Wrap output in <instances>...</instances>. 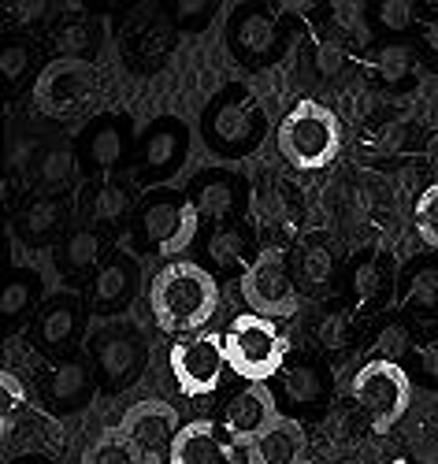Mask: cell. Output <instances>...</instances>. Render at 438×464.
<instances>
[{"instance_id": "1", "label": "cell", "mask_w": 438, "mask_h": 464, "mask_svg": "<svg viewBox=\"0 0 438 464\" xmlns=\"http://www.w3.org/2000/svg\"><path fill=\"white\" fill-rule=\"evenodd\" d=\"M149 308L161 331L175 338L201 334L219 308V283L209 267L175 260L149 283Z\"/></svg>"}, {"instance_id": "2", "label": "cell", "mask_w": 438, "mask_h": 464, "mask_svg": "<svg viewBox=\"0 0 438 464\" xmlns=\"http://www.w3.org/2000/svg\"><path fill=\"white\" fill-rule=\"evenodd\" d=\"M278 152L297 171H320L342 152V123L320 101H297L278 123Z\"/></svg>"}, {"instance_id": "3", "label": "cell", "mask_w": 438, "mask_h": 464, "mask_svg": "<svg viewBox=\"0 0 438 464\" xmlns=\"http://www.w3.org/2000/svg\"><path fill=\"white\" fill-rule=\"evenodd\" d=\"M349 401L368 420L372 435H386L409 412L413 379L394 361H365L349 379Z\"/></svg>"}, {"instance_id": "4", "label": "cell", "mask_w": 438, "mask_h": 464, "mask_svg": "<svg viewBox=\"0 0 438 464\" xmlns=\"http://www.w3.org/2000/svg\"><path fill=\"white\" fill-rule=\"evenodd\" d=\"M223 345L230 372L246 382H271L287 368V338L275 327V320L253 313L234 316L230 327L223 331Z\"/></svg>"}, {"instance_id": "5", "label": "cell", "mask_w": 438, "mask_h": 464, "mask_svg": "<svg viewBox=\"0 0 438 464\" xmlns=\"http://www.w3.org/2000/svg\"><path fill=\"white\" fill-rule=\"evenodd\" d=\"M197 227L201 223H197L190 198L171 193V189H156L134 212V242L141 249L161 253V256H175L190 246Z\"/></svg>"}, {"instance_id": "6", "label": "cell", "mask_w": 438, "mask_h": 464, "mask_svg": "<svg viewBox=\"0 0 438 464\" xmlns=\"http://www.w3.org/2000/svg\"><path fill=\"white\" fill-rule=\"evenodd\" d=\"M264 134V108L246 86H227L205 111V138L223 157H242Z\"/></svg>"}, {"instance_id": "7", "label": "cell", "mask_w": 438, "mask_h": 464, "mask_svg": "<svg viewBox=\"0 0 438 464\" xmlns=\"http://www.w3.org/2000/svg\"><path fill=\"white\" fill-rule=\"evenodd\" d=\"M242 297L249 304L253 316L264 320H287L297 313V279H294V260L287 256V249H260L257 264L242 276Z\"/></svg>"}, {"instance_id": "8", "label": "cell", "mask_w": 438, "mask_h": 464, "mask_svg": "<svg viewBox=\"0 0 438 464\" xmlns=\"http://www.w3.org/2000/svg\"><path fill=\"white\" fill-rule=\"evenodd\" d=\"M168 364H171V379L182 391V398H209V394H216L223 375L230 372L223 334H216V331H201V334L179 338L171 345V353H168Z\"/></svg>"}, {"instance_id": "9", "label": "cell", "mask_w": 438, "mask_h": 464, "mask_svg": "<svg viewBox=\"0 0 438 464\" xmlns=\"http://www.w3.org/2000/svg\"><path fill=\"white\" fill-rule=\"evenodd\" d=\"M190 157V127L175 115H161L152 120L149 130L138 141V157H134V179L141 186L164 182L171 179Z\"/></svg>"}, {"instance_id": "10", "label": "cell", "mask_w": 438, "mask_h": 464, "mask_svg": "<svg viewBox=\"0 0 438 464\" xmlns=\"http://www.w3.org/2000/svg\"><path fill=\"white\" fill-rule=\"evenodd\" d=\"M182 431L179 409L168 401H138L123 420H119V435H123L141 464H164L171 457V446Z\"/></svg>"}, {"instance_id": "11", "label": "cell", "mask_w": 438, "mask_h": 464, "mask_svg": "<svg viewBox=\"0 0 438 464\" xmlns=\"http://www.w3.org/2000/svg\"><path fill=\"white\" fill-rule=\"evenodd\" d=\"M278 420H283V412H278V401L271 394V386L268 382H246L242 391L227 401L219 428L227 431V439L238 450H249L253 442H260L275 428Z\"/></svg>"}, {"instance_id": "12", "label": "cell", "mask_w": 438, "mask_h": 464, "mask_svg": "<svg viewBox=\"0 0 438 464\" xmlns=\"http://www.w3.org/2000/svg\"><path fill=\"white\" fill-rule=\"evenodd\" d=\"M93 93V67L83 60H56L42 71V79L34 86V101L45 115L60 120L83 108V101Z\"/></svg>"}, {"instance_id": "13", "label": "cell", "mask_w": 438, "mask_h": 464, "mask_svg": "<svg viewBox=\"0 0 438 464\" xmlns=\"http://www.w3.org/2000/svg\"><path fill=\"white\" fill-rule=\"evenodd\" d=\"M93 361L108 391H127L145 364V345L131 327H101L93 334Z\"/></svg>"}, {"instance_id": "14", "label": "cell", "mask_w": 438, "mask_h": 464, "mask_svg": "<svg viewBox=\"0 0 438 464\" xmlns=\"http://www.w3.org/2000/svg\"><path fill=\"white\" fill-rule=\"evenodd\" d=\"M186 198L197 212V223H212V230L234 223V216L242 212L246 205V182L223 171V168H212L205 175H197L186 189Z\"/></svg>"}, {"instance_id": "15", "label": "cell", "mask_w": 438, "mask_h": 464, "mask_svg": "<svg viewBox=\"0 0 438 464\" xmlns=\"http://www.w3.org/2000/svg\"><path fill=\"white\" fill-rule=\"evenodd\" d=\"M131 152V123L123 115H97L78 138V164L90 175H112Z\"/></svg>"}, {"instance_id": "16", "label": "cell", "mask_w": 438, "mask_h": 464, "mask_svg": "<svg viewBox=\"0 0 438 464\" xmlns=\"http://www.w3.org/2000/svg\"><path fill=\"white\" fill-rule=\"evenodd\" d=\"M234 442L216 420H190L171 446L168 464H234Z\"/></svg>"}, {"instance_id": "17", "label": "cell", "mask_w": 438, "mask_h": 464, "mask_svg": "<svg viewBox=\"0 0 438 464\" xmlns=\"http://www.w3.org/2000/svg\"><path fill=\"white\" fill-rule=\"evenodd\" d=\"M138 286H141V264L131 253H115L93 276L90 304L97 308V313H123V308L134 301Z\"/></svg>"}, {"instance_id": "18", "label": "cell", "mask_w": 438, "mask_h": 464, "mask_svg": "<svg viewBox=\"0 0 438 464\" xmlns=\"http://www.w3.org/2000/svg\"><path fill=\"white\" fill-rule=\"evenodd\" d=\"M230 53L246 63H264L278 45V23L268 8H242L230 19Z\"/></svg>"}, {"instance_id": "19", "label": "cell", "mask_w": 438, "mask_h": 464, "mask_svg": "<svg viewBox=\"0 0 438 464\" xmlns=\"http://www.w3.org/2000/svg\"><path fill=\"white\" fill-rule=\"evenodd\" d=\"M67 223H71V205L63 198H56V193H45V198L26 201L15 212L12 227H15L19 242H26V246H49V242H56L63 235Z\"/></svg>"}, {"instance_id": "20", "label": "cell", "mask_w": 438, "mask_h": 464, "mask_svg": "<svg viewBox=\"0 0 438 464\" xmlns=\"http://www.w3.org/2000/svg\"><path fill=\"white\" fill-rule=\"evenodd\" d=\"M93 398V372L83 361H56L45 372V401L56 412H78L86 401Z\"/></svg>"}, {"instance_id": "21", "label": "cell", "mask_w": 438, "mask_h": 464, "mask_svg": "<svg viewBox=\"0 0 438 464\" xmlns=\"http://www.w3.org/2000/svg\"><path fill=\"white\" fill-rule=\"evenodd\" d=\"M108 238L101 227H74L56 249V267L63 276H97L108 264Z\"/></svg>"}, {"instance_id": "22", "label": "cell", "mask_w": 438, "mask_h": 464, "mask_svg": "<svg viewBox=\"0 0 438 464\" xmlns=\"http://www.w3.org/2000/svg\"><path fill=\"white\" fill-rule=\"evenodd\" d=\"M249 464H312L308 457V435L297 420H278L275 428L246 450Z\"/></svg>"}, {"instance_id": "23", "label": "cell", "mask_w": 438, "mask_h": 464, "mask_svg": "<svg viewBox=\"0 0 438 464\" xmlns=\"http://www.w3.org/2000/svg\"><path fill=\"white\" fill-rule=\"evenodd\" d=\"M78 327H83V297L60 294L42 308V316H37V345H42L45 353H60L67 345H74Z\"/></svg>"}, {"instance_id": "24", "label": "cell", "mask_w": 438, "mask_h": 464, "mask_svg": "<svg viewBox=\"0 0 438 464\" xmlns=\"http://www.w3.org/2000/svg\"><path fill=\"white\" fill-rule=\"evenodd\" d=\"M390 260H383L379 253H368L365 260L353 264L349 272V297L356 304V313H372V308H379L386 297H390Z\"/></svg>"}, {"instance_id": "25", "label": "cell", "mask_w": 438, "mask_h": 464, "mask_svg": "<svg viewBox=\"0 0 438 464\" xmlns=\"http://www.w3.org/2000/svg\"><path fill=\"white\" fill-rule=\"evenodd\" d=\"M260 249H253V235L242 223H227L209 235V260L219 267V272H249L257 264Z\"/></svg>"}, {"instance_id": "26", "label": "cell", "mask_w": 438, "mask_h": 464, "mask_svg": "<svg viewBox=\"0 0 438 464\" xmlns=\"http://www.w3.org/2000/svg\"><path fill=\"white\" fill-rule=\"evenodd\" d=\"M37 297H42V276L34 267H12L5 290H0V316L8 320L12 331L23 320H30V313L37 308Z\"/></svg>"}, {"instance_id": "27", "label": "cell", "mask_w": 438, "mask_h": 464, "mask_svg": "<svg viewBox=\"0 0 438 464\" xmlns=\"http://www.w3.org/2000/svg\"><path fill=\"white\" fill-rule=\"evenodd\" d=\"M331 272H335V260H331L327 242H320V238L301 242V249H297V256H294V279H297V290H301V294H312V297L327 294V286H331Z\"/></svg>"}, {"instance_id": "28", "label": "cell", "mask_w": 438, "mask_h": 464, "mask_svg": "<svg viewBox=\"0 0 438 464\" xmlns=\"http://www.w3.org/2000/svg\"><path fill=\"white\" fill-rule=\"evenodd\" d=\"M283 394L297 405V409H316L327 394H331V375L312 364V361H297L283 368Z\"/></svg>"}, {"instance_id": "29", "label": "cell", "mask_w": 438, "mask_h": 464, "mask_svg": "<svg viewBox=\"0 0 438 464\" xmlns=\"http://www.w3.org/2000/svg\"><path fill=\"white\" fill-rule=\"evenodd\" d=\"M86 208H90V216L97 219V223H108V227H119V223H127V216L134 212V193H131V186H123V182H112V179H104V182H97V186H86Z\"/></svg>"}, {"instance_id": "30", "label": "cell", "mask_w": 438, "mask_h": 464, "mask_svg": "<svg viewBox=\"0 0 438 464\" xmlns=\"http://www.w3.org/2000/svg\"><path fill=\"white\" fill-rule=\"evenodd\" d=\"M74 171H78V157L67 145H45L42 152H37V160H34V175H37V182H42L45 189L71 186Z\"/></svg>"}, {"instance_id": "31", "label": "cell", "mask_w": 438, "mask_h": 464, "mask_svg": "<svg viewBox=\"0 0 438 464\" xmlns=\"http://www.w3.org/2000/svg\"><path fill=\"white\" fill-rule=\"evenodd\" d=\"M405 313H438V267H420L402 294Z\"/></svg>"}, {"instance_id": "32", "label": "cell", "mask_w": 438, "mask_h": 464, "mask_svg": "<svg viewBox=\"0 0 438 464\" xmlns=\"http://www.w3.org/2000/svg\"><path fill=\"white\" fill-rule=\"evenodd\" d=\"M83 464H141V460H138L134 446L119 435V428H115V431H104L97 442L86 446Z\"/></svg>"}, {"instance_id": "33", "label": "cell", "mask_w": 438, "mask_h": 464, "mask_svg": "<svg viewBox=\"0 0 438 464\" xmlns=\"http://www.w3.org/2000/svg\"><path fill=\"white\" fill-rule=\"evenodd\" d=\"M30 67H34V49L26 42H8L0 49V79H5L8 93H15L30 79Z\"/></svg>"}, {"instance_id": "34", "label": "cell", "mask_w": 438, "mask_h": 464, "mask_svg": "<svg viewBox=\"0 0 438 464\" xmlns=\"http://www.w3.org/2000/svg\"><path fill=\"white\" fill-rule=\"evenodd\" d=\"M365 428H368V420L356 412V405L349 401V405H342V409H335L331 416H327V435L338 442V446H353L356 439L365 435Z\"/></svg>"}, {"instance_id": "35", "label": "cell", "mask_w": 438, "mask_h": 464, "mask_svg": "<svg viewBox=\"0 0 438 464\" xmlns=\"http://www.w3.org/2000/svg\"><path fill=\"white\" fill-rule=\"evenodd\" d=\"M416 230L423 246L438 253V182H431L416 198Z\"/></svg>"}, {"instance_id": "36", "label": "cell", "mask_w": 438, "mask_h": 464, "mask_svg": "<svg viewBox=\"0 0 438 464\" xmlns=\"http://www.w3.org/2000/svg\"><path fill=\"white\" fill-rule=\"evenodd\" d=\"M413 342L416 338H409V331L402 324H386L379 331V338H375V357L372 361H394V364H402V357L413 350Z\"/></svg>"}, {"instance_id": "37", "label": "cell", "mask_w": 438, "mask_h": 464, "mask_svg": "<svg viewBox=\"0 0 438 464\" xmlns=\"http://www.w3.org/2000/svg\"><path fill=\"white\" fill-rule=\"evenodd\" d=\"M316 342L324 350H342V345L353 342V316L349 313H327L320 324H316Z\"/></svg>"}, {"instance_id": "38", "label": "cell", "mask_w": 438, "mask_h": 464, "mask_svg": "<svg viewBox=\"0 0 438 464\" xmlns=\"http://www.w3.org/2000/svg\"><path fill=\"white\" fill-rule=\"evenodd\" d=\"M0 401H5V409H0V420H5V439L12 435V423H15V416H19V409H23V401H26V386L19 382V375L15 372H0Z\"/></svg>"}, {"instance_id": "39", "label": "cell", "mask_w": 438, "mask_h": 464, "mask_svg": "<svg viewBox=\"0 0 438 464\" xmlns=\"http://www.w3.org/2000/svg\"><path fill=\"white\" fill-rule=\"evenodd\" d=\"M413 353H416V361H420L423 379L438 382V324L427 327V331H420V338L413 342Z\"/></svg>"}, {"instance_id": "40", "label": "cell", "mask_w": 438, "mask_h": 464, "mask_svg": "<svg viewBox=\"0 0 438 464\" xmlns=\"http://www.w3.org/2000/svg\"><path fill=\"white\" fill-rule=\"evenodd\" d=\"M60 49L67 53V60H78L83 53H93V30L86 23H71L60 30Z\"/></svg>"}, {"instance_id": "41", "label": "cell", "mask_w": 438, "mask_h": 464, "mask_svg": "<svg viewBox=\"0 0 438 464\" xmlns=\"http://www.w3.org/2000/svg\"><path fill=\"white\" fill-rule=\"evenodd\" d=\"M413 5H405V0H386V5H379V23L386 30H409L413 26Z\"/></svg>"}, {"instance_id": "42", "label": "cell", "mask_w": 438, "mask_h": 464, "mask_svg": "<svg viewBox=\"0 0 438 464\" xmlns=\"http://www.w3.org/2000/svg\"><path fill=\"white\" fill-rule=\"evenodd\" d=\"M423 49L438 60V19H431V23L423 26Z\"/></svg>"}, {"instance_id": "43", "label": "cell", "mask_w": 438, "mask_h": 464, "mask_svg": "<svg viewBox=\"0 0 438 464\" xmlns=\"http://www.w3.org/2000/svg\"><path fill=\"white\" fill-rule=\"evenodd\" d=\"M19 464H53V460H45V457H26V460H19Z\"/></svg>"}, {"instance_id": "44", "label": "cell", "mask_w": 438, "mask_h": 464, "mask_svg": "<svg viewBox=\"0 0 438 464\" xmlns=\"http://www.w3.org/2000/svg\"><path fill=\"white\" fill-rule=\"evenodd\" d=\"M394 464H416V460H405V457H402V460H394Z\"/></svg>"}]
</instances>
